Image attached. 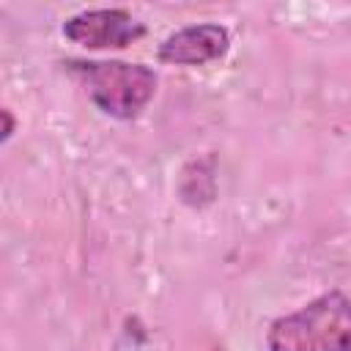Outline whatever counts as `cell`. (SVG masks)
<instances>
[{
	"mask_svg": "<svg viewBox=\"0 0 351 351\" xmlns=\"http://www.w3.org/2000/svg\"><path fill=\"white\" fill-rule=\"evenodd\" d=\"M269 351H351V299L326 291L304 307L274 318L266 329Z\"/></svg>",
	"mask_w": 351,
	"mask_h": 351,
	"instance_id": "cell-1",
	"label": "cell"
},
{
	"mask_svg": "<svg viewBox=\"0 0 351 351\" xmlns=\"http://www.w3.org/2000/svg\"><path fill=\"white\" fill-rule=\"evenodd\" d=\"M88 99L110 118L132 121L156 93V74L143 63L126 60H66Z\"/></svg>",
	"mask_w": 351,
	"mask_h": 351,
	"instance_id": "cell-2",
	"label": "cell"
},
{
	"mask_svg": "<svg viewBox=\"0 0 351 351\" xmlns=\"http://www.w3.org/2000/svg\"><path fill=\"white\" fill-rule=\"evenodd\" d=\"M63 36L85 49H123L145 36V25L126 8H93L69 16Z\"/></svg>",
	"mask_w": 351,
	"mask_h": 351,
	"instance_id": "cell-3",
	"label": "cell"
},
{
	"mask_svg": "<svg viewBox=\"0 0 351 351\" xmlns=\"http://www.w3.org/2000/svg\"><path fill=\"white\" fill-rule=\"evenodd\" d=\"M228 49H230L228 27L203 22V25H189L170 33L159 44L156 58L159 63H167V66H206L211 60L225 58Z\"/></svg>",
	"mask_w": 351,
	"mask_h": 351,
	"instance_id": "cell-4",
	"label": "cell"
},
{
	"mask_svg": "<svg viewBox=\"0 0 351 351\" xmlns=\"http://www.w3.org/2000/svg\"><path fill=\"white\" fill-rule=\"evenodd\" d=\"M11 134H14V118H11V110L5 107L3 110V143H8Z\"/></svg>",
	"mask_w": 351,
	"mask_h": 351,
	"instance_id": "cell-5",
	"label": "cell"
}]
</instances>
